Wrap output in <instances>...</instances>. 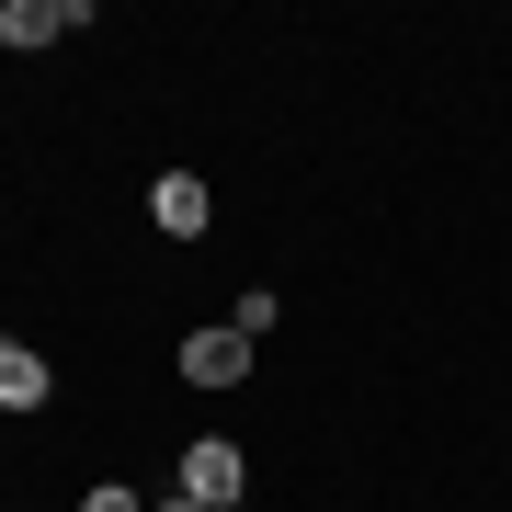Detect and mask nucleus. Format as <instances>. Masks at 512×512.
Segmentation results:
<instances>
[{
  "label": "nucleus",
  "instance_id": "1",
  "mask_svg": "<svg viewBox=\"0 0 512 512\" xmlns=\"http://www.w3.org/2000/svg\"><path fill=\"white\" fill-rule=\"evenodd\" d=\"M183 490H194L205 512H239V490H251V456H239L228 433H194V444H183Z\"/></svg>",
  "mask_w": 512,
  "mask_h": 512
},
{
  "label": "nucleus",
  "instance_id": "2",
  "mask_svg": "<svg viewBox=\"0 0 512 512\" xmlns=\"http://www.w3.org/2000/svg\"><path fill=\"white\" fill-rule=\"evenodd\" d=\"M148 217H160V239H205L217 228V194H205L194 171H160V183H148Z\"/></svg>",
  "mask_w": 512,
  "mask_h": 512
},
{
  "label": "nucleus",
  "instance_id": "3",
  "mask_svg": "<svg viewBox=\"0 0 512 512\" xmlns=\"http://www.w3.org/2000/svg\"><path fill=\"white\" fill-rule=\"evenodd\" d=\"M251 376V342L217 319V330H183V387H239Z\"/></svg>",
  "mask_w": 512,
  "mask_h": 512
},
{
  "label": "nucleus",
  "instance_id": "4",
  "mask_svg": "<svg viewBox=\"0 0 512 512\" xmlns=\"http://www.w3.org/2000/svg\"><path fill=\"white\" fill-rule=\"evenodd\" d=\"M92 23V0H0V46H57Z\"/></svg>",
  "mask_w": 512,
  "mask_h": 512
},
{
  "label": "nucleus",
  "instance_id": "5",
  "mask_svg": "<svg viewBox=\"0 0 512 512\" xmlns=\"http://www.w3.org/2000/svg\"><path fill=\"white\" fill-rule=\"evenodd\" d=\"M0 410H46V353L0 342Z\"/></svg>",
  "mask_w": 512,
  "mask_h": 512
},
{
  "label": "nucleus",
  "instance_id": "6",
  "mask_svg": "<svg viewBox=\"0 0 512 512\" xmlns=\"http://www.w3.org/2000/svg\"><path fill=\"white\" fill-rule=\"evenodd\" d=\"M274 319H285V296H239V308H228V330H239V342H262Z\"/></svg>",
  "mask_w": 512,
  "mask_h": 512
},
{
  "label": "nucleus",
  "instance_id": "7",
  "mask_svg": "<svg viewBox=\"0 0 512 512\" xmlns=\"http://www.w3.org/2000/svg\"><path fill=\"white\" fill-rule=\"evenodd\" d=\"M80 512H148L137 490H114V478H103V490H80Z\"/></svg>",
  "mask_w": 512,
  "mask_h": 512
},
{
  "label": "nucleus",
  "instance_id": "8",
  "mask_svg": "<svg viewBox=\"0 0 512 512\" xmlns=\"http://www.w3.org/2000/svg\"><path fill=\"white\" fill-rule=\"evenodd\" d=\"M148 512H205V501H194V490H160V501H148Z\"/></svg>",
  "mask_w": 512,
  "mask_h": 512
}]
</instances>
